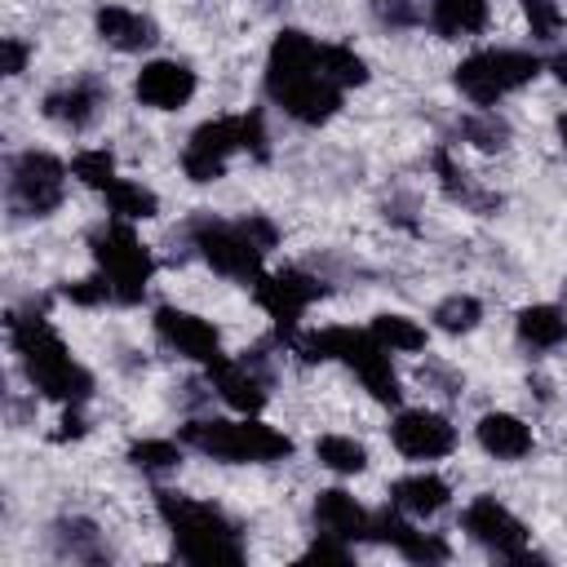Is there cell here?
<instances>
[{
  "mask_svg": "<svg viewBox=\"0 0 567 567\" xmlns=\"http://www.w3.org/2000/svg\"><path fill=\"white\" fill-rule=\"evenodd\" d=\"M9 341L13 350L22 354V368L31 377V385L49 399H62V403H80L89 399L93 390V377L66 354L62 337L40 319V315H13L9 319Z\"/></svg>",
  "mask_w": 567,
  "mask_h": 567,
  "instance_id": "obj_1",
  "label": "cell"
},
{
  "mask_svg": "<svg viewBox=\"0 0 567 567\" xmlns=\"http://www.w3.org/2000/svg\"><path fill=\"white\" fill-rule=\"evenodd\" d=\"M155 505H159V518L173 527L177 554H182L186 563L217 567V563H239V558H244V545H239L235 527H230L213 505L186 501V496H177V492H155Z\"/></svg>",
  "mask_w": 567,
  "mask_h": 567,
  "instance_id": "obj_2",
  "label": "cell"
},
{
  "mask_svg": "<svg viewBox=\"0 0 567 567\" xmlns=\"http://www.w3.org/2000/svg\"><path fill=\"white\" fill-rule=\"evenodd\" d=\"M301 359L319 363V359H346L359 381L368 385L372 399L381 403H399V377L390 368V350L372 337V332H354V328H323V332H310L297 341Z\"/></svg>",
  "mask_w": 567,
  "mask_h": 567,
  "instance_id": "obj_3",
  "label": "cell"
},
{
  "mask_svg": "<svg viewBox=\"0 0 567 567\" xmlns=\"http://www.w3.org/2000/svg\"><path fill=\"white\" fill-rule=\"evenodd\" d=\"M182 439L217 461H279L292 452L288 434L261 421H186Z\"/></svg>",
  "mask_w": 567,
  "mask_h": 567,
  "instance_id": "obj_4",
  "label": "cell"
},
{
  "mask_svg": "<svg viewBox=\"0 0 567 567\" xmlns=\"http://www.w3.org/2000/svg\"><path fill=\"white\" fill-rule=\"evenodd\" d=\"M89 244H93V257H97V266H102V275H106V284H111L115 301H124V306L142 301L146 279H151V270H155L151 248H146L124 221H111V226L93 230Z\"/></svg>",
  "mask_w": 567,
  "mask_h": 567,
  "instance_id": "obj_5",
  "label": "cell"
},
{
  "mask_svg": "<svg viewBox=\"0 0 567 567\" xmlns=\"http://www.w3.org/2000/svg\"><path fill=\"white\" fill-rule=\"evenodd\" d=\"M536 71H540V62L532 53H523V49H483V53H470L456 66V89L470 102L492 106L509 89H523L527 80H536Z\"/></svg>",
  "mask_w": 567,
  "mask_h": 567,
  "instance_id": "obj_6",
  "label": "cell"
},
{
  "mask_svg": "<svg viewBox=\"0 0 567 567\" xmlns=\"http://www.w3.org/2000/svg\"><path fill=\"white\" fill-rule=\"evenodd\" d=\"M190 235H195V248L204 252V261H208L213 270H221V275H230V279H248V284L261 275L266 248L244 230V221L230 226V221H217V217H199V221L190 226Z\"/></svg>",
  "mask_w": 567,
  "mask_h": 567,
  "instance_id": "obj_7",
  "label": "cell"
},
{
  "mask_svg": "<svg viewBox=\"0 0 567 567\" xmlns=\"http://www.w3.org/2000/svg\"><path fill=\"white\" fill-rule=\"evenodd\" d=\"M62 186H66V168H62V159H53L44 151H27L9 168V195L31 217L53 213L62 204Z\"/></svg>",
  "mask_w": 567,
  "mask_h": 567,
  "instance_id": "obj_8",
  "label": "cell"
},
{
  "mask_svg": "<svg viewBox=\"0 0 567 567\" xmlns=\"http://www.w3.org/2000/svg\"><path fill=\"white\" fill-rule=\"evenodd\" d=\"M252 284H257V306H261V310L279 323V332H288V337H292V328H297L301 310H306L315 297H323V284H319V279H310L306 270L257 275Z\"/></svg>",
  "mask_w": 567,
  "mask_h": 567,
  "instance_id": "obj_9",
  "label": "cell"
},
{
  "mask_svg": "<svg viewBox=\"0 0 567 567\" xmlns=\"http://www.w3.org/2000/svg\"><path fill=\"white\" fill-rule=\"evenodd\" d=\"M155 332H159L177 354H186V359H195V363H204V368H213L217 359H226L217 328H213L208 319L190 315V310L159 306V310H155Z\"/></svg>",
  "mask_w": 567,
  "mask_h": 567,
  "instance_id": "obj_10",
  "label": "cell"
},
{
  "mask_svg": "<svg viewBox=\"0 0 567 567\" xmlns=\"http://www.w3.org/2000/svg\"><path fill=\"white\" fill-rule=\"evenodd\" d=\"M465 532L496 549L501 558H527V527L496 501V496H478L470 509H465Z\"/></svg>",
  "mask_w": 567,
  "mask_h": 567,
  "instance_id": "obj_11",
  "label": "cell"
},
{
  "mask_svg": "<svg viewBox=\"0 0 567 567\" xmlns=\"http://www.w3.org/2000/svg\"><path fill=\"white\" fill-rule=\"evenodd\" d=\"M239 146V115L235 120H208L190 133L182 151V168L190 182H217L226 168V155Z\"/></svg>",
  "mask_w": 567,
  "mask_h": 567,
  "instance_id": "obj_12",
  "label": "cell"
},
{
  "mask_svg": "<svg viewBox=\"0 0 567 567\" xmlns=\"http://www.w3.org/2000/svg\"><path fill=\"white\" fill-rule=\"evenodd\" d=\"M390 439L403 456L412 461H434V456H447L452 443H456V430L447 425V416L439 412H403L394 425H390Z\"/></svg>",
  "mask_w": 567,
  "mask_h": 567,
  "instance_id": "obj_13",
  "label": "cell"
},
{
  "mask_svg": "<svg viewBox=\"0 0 567 567\" xmlns=\"http://www.w3.org/2000/svg\"><path fill=\"white\" fill-rule=\"evenodd\" d=\"M270 97H275L292 120H301V124H323V120L341 106V89H337L323 71H310V75H301V80H288V84L270 89Z\"/></svg>",
  "mask_w": 567,
  "mask_h": 567,
  "instance_id": "obj_14",
  "label": "cell"
},
{
  "mask_svg": "<svg viewBox=\"0 0 567 567\" xmlns=\"http://www.w3.org/2000/svg\"><path fill=\"white\" fill-rule=\"evenodd\" d=\"M137 97H142L146 106L177 111V106H186V102L195 97V71H190L186 62H168V58L146 62V66L137 71Z\"/></svg>",
  "mask_w": 567,
  "mask_h": 567,
  "instance_id": "obj_15",
  "label": "cell"
},
{
  "mask_svg": "<svg viewBox=\"0 0 567 567\" xmlns=\"http://www.w3.org/2000/svg\"><path fill=\"white\" fill-rule=\"evenodd\" d=\"M310 71H319V44L306 31H292V27L279 31L270 44V58H266V89H279Z\"/></svg>",
  "mask_w": 567,
  "mask_h": 567,
  "instance_id": "obj_16",
  "label": "cell"
},
{
  "mask_svg": "<svg viewBox=\"0 0 567 567\" xmlns=\"http://www.w3.org/2000/svg\"><path fill=\"white\" fill-rule=\"evenodd\" d=\"M368 540H385V545H394L403 558H412V563H443L447 558V545L439 540V536H425V532H416V527H408L399 514H390V509H381V514H368Z\"/></svg>",
  "mask_w": 567,
  "mask_h": 567,
  "instance_id": "obj_17",
  "label": "cell"
},
{
  "mask_svg": "<svg viewBox=\"0 0 567 567\" xmlns=\"http://www.w3.org/2000/svg\"><path fill=\"white\" fill-rule=\"evenodd\" d=\"M102 102H106V89H102V84L75 80V84L53 89V93L44 97V115L58 120V124H66V128H89V124L97 120Z\"/></svg>",
  "mask_w": 567,
  "mask_h": 567,
  "instance_id": "obj_18",
  "label": "cell"
},
{
  "mask_svg": "<svg viewBox=\"0 0 567 567\" xmlns=\"http://www.w3.org/2000/svg\"><path fill=\"white\" fill-rule=\"evenodd\" d=\"M315 523H319V532H332V536H341V540L368 536V514H363V505H359L350 492H341V487H328V492L315 496Z\"/></svg>",
  "mask_w": 567,
  "mask_h": 567,
  "instance_id": "obj_19",
  "label": "cell"
},
{
  "mask_svg": "<svg viewBox=\"0 0 567 567\" xmlns=\"http://www.w3.org/2000/svg\"><path fill=\"white\" fill-rule=\"evenodd\" d=\"M213 377V390L235 408V412H257L266 403V385L257 372H248V363H230V359H217L208 368Z\"/></svg>",
  "mask_w": 567,
  "mask_h": 567,
  "instance_id": "obj_20",
  "label": "cell"
},
{
  "mask_svg": "<svg viewBox=\"0 0 567 567\" xmlns=\"http://www.w3.org/2000/svg\"><path fill=\"white\" fill-rule=\"evenodd\" d=\"M97 35L124 53H137V49H151L155 44V22L142 18V13H128L120 4H106L97 9Z\"/></svg>",
  "mask_w": 567,
  "mask_h": 567,
  "instance_id": "obj_21",
  "label": "cell"
},
{
  "mask_svg": "<svg viewBox=\"0 0 567 567\" xmlns=\"http://www.w3.org/2000/svg\"><path fill=\"white\" fill-rule=\"evenodd\" d=\"M478 443H483V452H492L496 461H518V456L532 452V430H527L518 416H509V412H487V416L478 421Z\"/></svg>",
  "mask_w": 567,
  "mask_h": 567,
  "instance_id": "obj_22",
  "label": "cell"
},
{
  "mask_svg": "<svg viewBox=\"0 0 567 567\" xmlns=\"http://www.w3.org/2000/svg\"><path fill=\"white\" fill-rule=\"evenodd\" d=\"M430 22L439 35L461 40V35H478L487 27V0H434Z\"/></svg>",
  "mask_w": 567,
  "mask_h": 567,
  "instance_id": "obj_23",
  "label": "cell"
},
{
  "mask_svg": "<svg viewBox=\"0 0 567 567\" xmlns=\"http://www.w3.org/2000/svg\"><path fill=\"white\" fill-rule=\"evenodd\" d=\"M447 496H452L447 483L434 478V474H408V478H399L390 487V501L399 509H408V514H439L447 505Z\"/></svg>",
  "mask_w": 567,
  "mask_h": 567,
  "instance_id": "obj_24",
  "label": "cell"
},
{
  "mask_svg": "<svg viewBox=\"0 0 567 567\" xmlns=\"http://www.w3.org/2000/svg\"><path fill=\"white\" fill-rule=\"evenodd\" d=\"M518 337L536 350H554L567 341V315L558 306H527L518 315Z\"/></svg>",
  "mask_w": 567,
  "mask_h": 567,
  "instance_id": "obj_25",
  "label": "cell"
},
{
  "mask_svg": "<svg viewBox=\"0 0 567 567\" xmlns=\"http://www.w3.org/2000/svg\"><path fill=\"white\" fill-rule=\"evenodd\" d=\"M319 71H323L337 89H354V84L368 80V62H363L354 49H346V44H319Z\"/></svg>",
  "mask_w": 567,
  "mask_h": 567,
  "instance_id": "obj_26",
  "label": "cell"
},
{
  "mask_svg": "<svg viewBox=\"0 0 567 567\" xmlns=\"http://www.w3.org/2000/svg\"><path fill=\"white\" fill-rule=\"evenodd\" d=\"M106 204H111V213H115V217H124V221L155 217V208H159L155 190H146L142 182H124V177H115V182L106 186Z\"/></svg>",
  "mask_w": 567,
  "mask_h": 567,
  "instance_id": "obj_27",
  "label": "cell"
},
{
  "mask_svg": "<svg viewBox=\"0 0 567 567\" xmlns=\"http://www.w3.org/2000/svg\"><path fill=\"white\" fill-rule=\"evenodd\" d=\"M385 350H421L425 346V328L421 323H412L408 315H377L372 319V328H368Z\"/></svg>",
  "mask_w": 567,
  "mask_h": 567,
  "instance_id": "obj_28",
  "label": "cell"
},
{
  "mask_svg": "<svg viewBox=\"0 0 567 567\" xmlns=\"http://www.w3.org/2000/svg\"><path fill=\"white\" fill-rule=\"evenodd\" d=\"M315 456H319V465H328V470H337V474H359V470L368 465L363 443L341 439V434H323V439L315 443Z\"/></svg>",
  "mask_w": 567,
  "mask_h": 567,
  "instance_id": "obj_29",
  "label": "cell"
},
{
  "mask_svg": "<svg viewBox=\"0 0 567 567\" xmlns=\"http://www.w3.org/2000/svg\"><path fill=\"white\" fill-rule=\"evenodd\" d=\"M128 461H133L142 474H168V470L182 465V452H177V443H168V439H142V443L128 447Z\"/></svg>",
  "mask_w": 567,
  "mask_h": 567,
  "instance_id": "obj_30",
  "label": "cell"
},
{
  "mask_svg": "<svg viewBox=\"0 0 567 567\" xmlns=\"http://www.w3.org/2000/svg\"><path fill=\"white\" fill-rule=\"evenodd\" d=\"M71 173H75L84 186L106 190V186L115 182V155H111V151H80V155L71 159Z\"/></svg>",
  "mask_w": 567,
  "mask_h": 567,
  "instance_id": "obj_31",
  "label": "cell"
},
{
  "mask_svg": "<svg viewBox=\"0 0 567 567\" xmlns=\"http://www.w3.org/2000/svg\"><path fill=\"white\" fill-rule=\"evenodd\" d=\"M478 319H483V306L474 297H461V292L447 297V301H439V310H434V323L443 332H470Z\"/></svg>",
  "mask_w": 567,
  "mask_h": 567,
  "instance_id": "obj_32",
  "label": "cell"
},
{
  "mask_svg": "<svg viewBox=\"0 0 567 567\" xmlns=\"http://www.w3.org/2000/svg\"><path fill=\"white\" fill-rule=\"evenodd\" d=\"M523 13H527V27L536 40H554L563 31V9L558 0H523Z\"/></svg>",
  "mask_w": 567,
  "mask_h": 567,
  "instance_id": "obj_33",
  "label": "cell"
},
{
  "mask_svg": "<svg viewBox=\"0 0 567 567\" xmlns=\"http://www.w3.org/2000/svg\"><path fill=\"white\" fill-rule=\"evenodd\" d=\"M461 133H465L474 146H483V151H496V146H505V137H509L505 120H496V115H470V120L461 124Z\"/></svg>",
  "mask_w": 567,
  "mask_h": 567,
  "instance_id": "obj_34",
  "label": "cell"
},
{
  "mask_svg": "<svg viewBox=\"0 0 567 567\" xmlns=\"http://www.w3.org/2000/svg\"><path fill=\"white\" fill-rule=\"evenodd\" d=\"M62 297H66V301H75V306H102V301H115V292H111L106 275H102V279H75V284H66V288H62Z\"/></svg>",
  "mask_w": 567,
  "mask_h": 567,
  "instance_id": "obj_35",
  "label": "cell"
},
{
  "mask_svg": "<svg viewBox=\"0 0 567 567\" xmlns=\"http://www.w3.org/2000/svg\"><path fill=\"white\" fill-rule=\"evenodd\" d=\"M372 13L385 27H412V22H421L416 0H372Z\"/></svg>",
  "mask_w": 567,
  "mask_h": 567,
  "instance_id": "obj_36",
  "label": "cell"
},
{
  "mask_svg": "<svg viewBox=\"0 0 567 567\" xmlns=\"http://www.w3.org/2000/svg\"><path fill=\"white\" fill-rule=\"evenodd\" d=\"M239 146L252 151V155H266V124H261V111L239 115Z\"/></svg>",
  "mask_w": 567,
  "mask_h": 567,
  "instance_id": "obj_37",
  "label": "cell"
},
{
  "mask_svg": "<svg viewBox=\"0 0 567 567\" xmlns=\"http://www.w3.org/2000/svg\"><path fill=\"white\" fill-rule=\"evenodd\" d=\"M306 563H350V549L341 545V536H332V532H323L315 545H310V554H306Z\"/></svg>",
  "mask_w": 567,
  "mask_h": 567,
  "instance_id": "obj_38",
  "label": "cell"
},
{
  "mask_svg": "<svg viewBox=\"0 0 567 567\" xmlns=\"http://www.w3.org/2000/svg\"><path fill=\"white\" fill-rule=\"evenodd\" d=\"M244 230H248L261 248H275V239H279V235H275V226H270L266 217H244Z\"/></svg>",
  "mask_w": 567,
  "mask_h": 567,
  "instance_id": "obj_39",
  "label": "cell"
},
{
  "mask_svg": "<svg viewBox=\"0 0 567 567\" xmlns=\"http://www.w3.org/2000/svg\"><path fill=\"white\" fill-rule=\"evenodd\" d=\"M27 66V44L22 40H4V75H18Z\"/></svg>",
  "mask_w": 567,
  "mask_h": 567,
  "instance_id": "obj_40",
  "label": "cell"
},
{
  "mask_svg": "<svg viewBox=\"0 0 567 567\" xmlns=\"http://www.w3.org/2000/svg\"><path fill=\"white\" fill-rule=\"evenodd\" d=\"M84 434V416L75 412V408H66V416H62V430H58V439H80Z\"/></svg>",
  "mask_w": 567,
  "mask_h": 567,
  "instance_id": "obj_41",
  "label": "cell"
},
{
  "mask_svg": "<svg viewBox=\"0 0 567 567\" xmlns=\"http://www.w3.org/2000/svg\"><path fill=\"white\" fill-rule=\"evenodd\" d=\"M549 71H554V75H558V80H563V84H567V53H558V58H554V62H549Z\"/></svg>",
  "mask_w": 567,
  "mask_h": 567,
  "instance_id": "obj_42",
  "label": "cell"
},
{
  "mask_svg": "<svg viewBox=\"0 0 567 567\" xmlns=\"http://www.w3.org/2000/svg\"><path fill=\"white\" fill-rule=\"evenodd\" d=\"M558 137H563V146H567V111L558 115Z\"/></svg>",
  "mask_w": 567,
  "mask_h": 567,
  "instance_id": "obj_43",
  "label": "cell"
}]
</instances>
